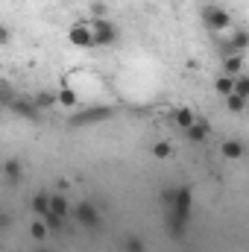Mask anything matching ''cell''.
<instances>
[{
	"instance_id": "d6986e66",
	"label": "cell",
	"mask_w": 249,
	"mask_h": 252,
	"mask_svg": "<svg viewBox=\"0 0 249 252\" xmlns=\"http://www.w3.org/2000/svg\"><path fill=\"white\" fill-rule=\"evenodd\" d=\"M0 173L9 176V179H18V176H21V161H6V164H0Z\"/></svg>"
},
{
	"instance_id": "ffe728a7",
	"label": "cell",
	"mask_w": 249,
	"mask_h": 252,
	"mask_svg": "<svg viewBox=\"0 0 249 252\" xmlns=\"http://www.w3.org/2000/svg\"><path fill=\"white\" fill-rule=\"evenodd\" d=\"M147 247H144V241L141 238H129L126 241V252H144Z\"/></svg>"
},
{
	"instance_id": "603a6c76",
	"label": "cell",
	"mask_w": 249,
	"mask_h": 252,
	"mask_svg": "<svg viewBox=\"0 0 249 252\" xmlns=\"http://www.w3.org/2000/svg\"><path fill=\"white\" fill-rule=\"evenodd\" d=\"M9 226V214H0V229H6Z\"/></svg>"
},
{
	"instance_id": "52a82bcc",
	"label": "cell",
	"mask_w": 249,
	"mask_h": 252,
	"mask_svg": "<svg viewBox=\"0 0 249 252\" xmlns=\"http://www.w3.org/2000/svg\"><path fill=\"white\" fill-rule=\"evenodd\" d=\"M185 132H187V141H193V144H202V141L211 135V124H208L205 118H202V121L196 118V121H193V124L185 129Z\"/></svg>"
},
{
	"instance_id": "e0dca14e",
	"label": "cell",
	"mask_w": 249,
	"mask_h": 252,
	"mask_svg": "<svg viewBox=\"0 0 249 252\" xmlns=\"http://www.w3.org/2000/svg\"><path fill=\"white\" fill-rule=\"evenodd\" d=\"M153 156H156V158H170V156H173V144H170V141H158V144L153 147Z\"/></svg>"
},
{
	"instance_id": "9c48e42d",
	"label": "cell",
	"mask_w": 249,
	"mask_h": 252,
	"mask_svg": "<svg viewBox=\"0 0 249 252\" xmlns=\"http://www.w3.org/2000/svg\"><path fill=\"white\" fill-rule=\"evenodd\" d=\"M223 70H226V76H238V73H244V56H238V53L226 56V62H223Z\"/></svg>"
},
{
	"instance_id": "3957f363",
	"label": "cell",
	"mask_w": 249,
	"mask_h": 252,
	"mask_svg": "<svg viewBox=\"0 0 249 252\" xmlns=\"http://www.w3.org/2000/svg\"><path fill=\"white\" fill-rule=\"evenodd\" d=\"M202 24H205V30H211V32H223V30L232 27V18H229V12L220 9V6H205V9H202Z\"/></svg>"
},
{
	"instance_id": "7a4b0ae2",
	"label": "cell",
	"mask_w": 249,
	"mask_h": 252,
	"mask_svg": "<svg viewBox=\"0 0 249 252\" xmlns=\"http://www.w3.org/2000/svg\"><path fill=\"white\" fill-rule=\"evenodd\" d=\"M91 24V35H94V47H109L118 41V27L109 18H94Z\"/></svg>"
},
{
	"instance_id": "cb8c5ba5",
	"label": "cell",
	"mask_w": 249,
	"mask_h": 252,
	"mask_svg": "<svg viewBox=\"0 0 249 252\" xmlns=\"http://www.w3.org/2000/svg\"><path fill=\"white\" fill-rule=\"evenodd\" d=\"M38 252H50V250H44V247H41V250H38Z\"/></svg>"
},
{
	"instance_id": "7402d4cb",
	"label": "cell",
	"mask_w": 249,
	"mask_h": 252,
	"mask_svg": "<svg viewBox=\"0 0 249 252\" xmlns=\"http://www.w3.org/2000/svg\"><path fill=\"white\" fill-rule=\"evenodd\" d=\"M9 41H12V32H9V27H6V24H0V47H3V44H9Z\"/></svg>"
},
{
	"instance_id": "8992f818",
	"label": "cell",
	"mask_w": 249,
	"mask_h": 252,
	"mask_svg": "<svg viewBox=\"0 0 249 252\" xmlns=\"http://www.w3.org/2000/svg\"><path fill=\"white\" fill-rule=\"evenodd\" d=\"M47 214L64 223V220L70 217V202H67V196H62V193H50V211H47Z\"/></svg>"
},
{
	"instance_id": "5bb4252c",
	"label": "cell",
	"mask_w": 249,
	"mask_h": 252,
	"mask_svg": "<svg viewBox=\"0 0 249 252\" xmlns=\"http://www.w3.org/2000/svg\"><path fill=\"white\" fill-rule=\"evenodd\" d=\"M30 235H32V238L41 244V241L47 238V223H44L41 217H38V220H32V223H30Z\"/></svg>"
},
{
	"instance_id": "5b68a950",
	"label": "cell",
	"mask_w": 249,
	"mask_h": 252,
	"mask_svg": "<svg viewBox=\"0 0 249 252\" xmlns=\"http://www.w3.org/2000/svg\"><path fill=\"white\" fill-rule=\"evenodd\" d=\"M67 41L73 44V47H94V35H91V24L88 21H82V24H73L70 27V32H67Z\"/></svg>"
},
{
	"instance_id": "30bf717a",
	"label": "cell",
	"mask_w": 249,
	"mask_h": 252,
	"mask_svg": "<svg viewBox=\"0 0 249 252\" xmlns=\"http://www.w3.org/2000/svg\"><path fill=\"white\" fill-rule=\"evenodd\" d=\"M32 211L38 217H47V211H50V193H35L32 196Z\"/></svg>"
},
{
	"instance_id": "2e32d148",
	"label": "cell",
	"mask_w": 249,
	"mask_h": 252,
	"mask_svg": "<svg viewBox=\"0 0 249 252\" xmlns=\"http://www.w3.org/2000/svg\"><path fill=\"white\" fill-rule=\"evenodd\" d=\"M232 91L249 100V76L247 73H238V76H235V88H232Z\"/></svg>"
},
{
	"instance_id": "9a60e30c",
	"label": "cell",
	"mask_w": 249,
	"mask_h": 252,
	"mask_svg": "<svg viewBox=\"0 0 249 252\" xmlns=\"http://www.w3.org/2000/svg\"><path fill=\"white\" fill-rule=\"evenodd\" d=\"M214 88H217V94H223V97L232 94V88H235V76H226V73H223V76L214 82Z\"/></svg>"
},
{
	"instance_id": "ac0fdd59",
	"label": "cell",
	"mask_w": 249,
	"mask_h": 252,
	"mask_svg": "<svg viewBox=\"0 0 249 252\" xmlns=\"http://www.w3.org/2000/svg\"><path fill=\"white\" fill-rule=\"evenodd\" d=\"M76 91H70V88H59V94H56V103H62V106H76Z\"/></svg>"
},
{
	"instance_id": "277c9868",
	"label": "cell",
	"mask_w": 249,
	"mask_h": 252,
	"mask_svg": "<svg viewBox=\"0 0 249 252\" xmlns=\"http://www.w3.org/2000/svg\"><path fill=\"white\" fill-rule=\"evenodd\" d=\"M70 214H73V220L79 226H88V229H97L100 226V211H97V205L91 199H82L76 208H70Z\"/></svg>"
},
{
	"instance_id": "6da1fadb",
	"label": "cell",
	"mask_w": 249,
	"mask_h": 252,
	"mask_svg": "<svg viewBox=\"0 0 249 252\" xmlns=\"http://www.w3.org/2000/svg\"><path fill=\"white\" fill-rule=\"evenodd\" d=\"M161 202L170 208V214H167V220H170V235H173V238H182L187 220H190V190L187 188H170V190L161 193Z\"/></svg>"
},
{
	"instance_id": "ba28073f",
	"label": "cell",
	"mask_w": 249,
	"mask_h": 252,
	"mask_svg": "<svg viewBox=\"0 0 249 252\" xmlns=\"http://www.w3.org/2000/svg\"><path fill=\"white\" fill-rule=\"evenodd\" d=\"M247 47H249V35L244 32V30H235V32H232V41H229V56H232V53L244 56Z\"/></svg>"
},
{
	"instance_id": "44dd1931",
	"label": "cell",
	"mask_w": 249,
	"mask_h": 252,
	"mask_svg": "<svg viewBox=\"0 0 249 252\" xmlns=\"http://www.w3.org/2000/svg\"><path fill=\"white\" fill-rule=\"evenodd\" d=\"M53 100H56V97L41 94V97H35V109H47V106H53Z\"/></svg>"
},
{
	"instance_id": "4fadbf2b",
	"label": "cell",
	"mask_w": 249,
	"mask_h": 252,
	"mask_svg": "<svg viewBox=\"0 0 249 252\" xmlns=\"http://www.w3.org/2000/svg\"><path fill=\"white\" fill-rule=\"evenodd\" d=\"M223 156L226 158H241L244 156V144L241 141H226L223 144Z\"/></svg>"
},
{
	"instance_id": "7c38bea8",
	"label": "cell",
	"mask_w": 249,
	"mask_h": 252,
	"mask_svg": "<svg viewBox=\"0 0 249 252\" xmlns=\"http://www.w3.org/2000/svg\"><path fill=\"white\" fill-rule=\"evenodd\" d=\"M193 121H196V115H193L190 109H176V112H173V124L182 126V129H187Z\"/></svg>"
},
{
	"instance_id": "8fae6325",
	"label": "cell",
	"mask_w": 249,
	"mask_h": 252,
	"mask_svg": "<svg viewBox=\"0 0 249 252\" xmlns=\"http://www.w3.org/2000/svg\"><path fill=\"white\" fill-rule=\"evenodd\" d=\"M247 97H241V94H226V106H229V112H235V115H241V112H247Z\"/></svg>"
}]
</instances>
